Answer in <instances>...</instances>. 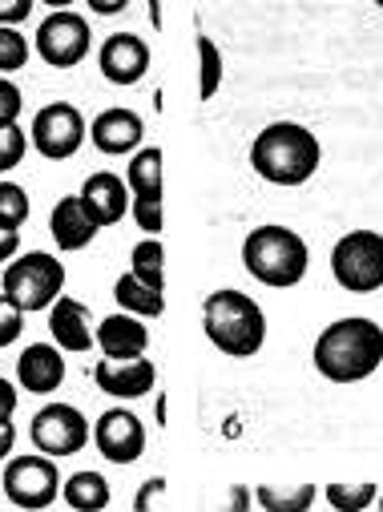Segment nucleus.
<instances>
[{
	"label": "nucleus",
	"instance_id": "obj_1",
	"mask_svg": "<svg viewBox=\"0 0 383 512\" xmlns=\"http://www.w3.org/2000/svg\"><path fill=\"white\" fill-rule=\"evenodd\" d=\"M311 363L331 383H363L383 367V327L367 315H343L319 331Z\"/></svg>",
	"mask_w": 383,
	"mask_h": 512
},
{
	"label": "nucleus",
	"instance_id": "obj_2",
	"mask_svg": "<svg viewBox=\"0 0 383 512\" xmlns=\"http://www.w3.org/2000/svg\"><path fill=\"white\" fill-rule=\"evenodd\" d=\"M323 146L299 121H271L250 142V170L271 186H303L319 174Z\"/></svg>",
	"mask_w": 383,
	"mask_h": 512
},
{
	"label": "nucleus",
	"instance_id": "obj_3",
	"mask_svg": "<svg viewBox=\"0 0 383 512\" xmlns=\"http://www.w3.org/2000/svg\"><path fill=\"white\" fill-rule=\"evenodd\" d=\"M242 267L263 287H275V291L299 287L307 279V267H311L307 238L291 226H279V222L254 226L242 242Z\"/></svg>",
	"mask_w": 383,
	"mask_h": 512
},
{
	"label": "nucleus",
	"instance_id": "obj_4",
	"mask_svg": "<svg viewBox=\"0 0 383 512\" xmlns=\"http://www.w3.org/2000/svg\"><path fill=\"white\" fill-rule=\"evenodd\" d=\"M202 331L226 359H250L267 343V311L246 291L222 287L202 303Z\"/></svg>",
	"mask_w": 383,
	"mask_h": 512
},
{
	"label": "nucleus",
	"instance_id": "obj_5",
	"mask_svg": "<svg viewBox=\"0 0 383 512\" xmlns=\"http://www.w3.org/2000/svg\"><path fill=\"white\" fill-rule=\"evenodd\" d=\"M0 295H5L21 315L49 311L65 295V263L49 250H25L13 259L0 279Z\"/></svg>",
	"mask_w": 383,
	"mask_h": 512
},
{
	"label": "nucleus",
	"instance_id": "obj_6",
	"mask_svg": "<svg viewBox=\"0 0 383 512\" xmlns=\"http://www.w3.org/2000/svg\"><path fill=\"white\" fill-rule=\"evenodd\" d=\"M331 275L351 295H375L383 287V234L347 230L331 246Z\"/></svg>",
	"mask_w": 383,
	"mask_h": 512
},
{
	"label": "nucleus",
	"instance_id": "obj_7",
	"mask_svg": "<svg viewBox=\"0 0 383 512\" xmlns=\"http://www.w3.org/2000/svg\"><path fill=\"white\" fill-rule=\"evenodd\" d=\"M33 49H37V57H41L49 69H77V65L89 57V49H93V29H89V21H85L77 9H61V5H57V9L37 25Z\"/></svg>",
	"mask_w": 383,
	"mask_h": 512
},
{
	"label": "nucleus",
	"instance_id": "obj_8",
	"mask_svg": "<svg viewBox=\"0 0 383 512\" xmlns=\"http://www.w3.org/2000/svg\"><path fill=\"white\" fill-rule=\"evenodd\" d=\"M89 138V121L85 113L73 105V101H49L37 109L33 117V130H29V142L41 158L49 162H65L73 158Z\"/></svg>",
	"mask_w": 383,
	"mask_h": 512
},
{
	"label": "nucleus",
	"instance_id": "obj_9",
	"mask_svg": "<svg viewBox=\"0 0 383 512\" xmlns=\"http://www.w3.org/2000/svg\"><path fill=\"white\" fill-rule=\"evenodd\" d=\"M0 484H5V496L25 508V512H41L49 508L57 496H61V472H57V460L33 452V456H13L0 472Z\"/></svg>",
	"mask_w": 383,
	"mask_h": 512
},
{
	"label": "nucleus",
	"instance_id": "obj_10",
	"mask_svg": "<svg viewBox=\"0 0 383 512\" xmlns=\"http://www.w3.org/2000/svg\"><path fill=\"white\" fill-rule=\"evenodd\" d=\"M29 440L41 456L65 460V456H77L93 440V424L73 404H45L29 424Z\"/></svg>",
	"mask_w": 383,
	"mask_h": 512
},
{
	"label": "nucleus",
	"instance_id": "obj_11",
	"mask_svg": "<svg viewBox=\"0 0 383 512\" xmlns=\"http://www.w3.org/2000/svg\"><path fill=\"white\" fill-rule=\"evenodd\" d=\"M93 444L109 464H138L146 452V424L130 408H109L93 424Z\"/></svg>",
	"mask_w": 383,
	"mask_h": 512
},
{
	"label": "nucleus",
	"instance_id": "obj_12",
	"mask_svg": "<svg viewBox=\"0 0 383 512\" xmlns=\"http://www.w3.org/2000/svg\"><path fill=\"white\" fill-rule=\"evenodd\" d=\"M89 142L109 154V158H130L142 150L146 142V121L125 109V105H113V109H101L93 121H89Z\"/></svg>",
	"mask_w": 383,
	"mask_h": 512
},
{
	"label": "nucleus",
	"instance_id": "obj_13",
	"mask_svg": "<svg viewBox=\"0 0 383 512\" xmlns=\"http://www.w3.org/2000/svg\"><path fill=\"white\" fill-rule=\"evenodd\" d=\"M97 69L109 85H138L150 73V45L138 33H113L97 49Z\"/></svg>",
	"mask_w": 383,
	"mask_h": 512
},
{
	"label": "nucleus",
	"instance_id": "obj_14",
	"mask_svg": "<svg viewBox=\"0 0 383 512\" xmlns=\"http://www.w3.org/2000/svg\"><path fill=\"white\" fill-rule=\"evenodd\" d=\"M77 202H81V210L89 214V222H93L97 230H105V226H117V222L125 218V210H130V186H125L121 174L101 170V174H89V178H85Z\"/></svg>",
	"mask_w": 383,
	"mask_h": 512
},
{
	"label": "nucleus",
	"instance_id": "obj_15",
	"mask_svg": "<svg viewBox=\"0 0 383 512\" xmlns=\"http://www.w3.org/2000/svg\"><path fill=\"white\" fill-rule=\"evenodd\" d=\"M93 343L101 347L105 363H134V359H146L150 327L134 315H105L93 331Z\"/></svg>",
	"mask_w": 383,
	"mask_h": 512
},
{
	"label": "nucleus",
	"instance_id": "obj_16",
	"mask_svg": "<svg viewBox=\"0 0 383 512\" xmlns=\"http://www.w3.org/2000/svg\"><path fill=\"white\" fill-rule=\"evenodd\" d=\"M17 379L33 396H53L65 383V351L53 343H33L17 359Z\"/></svg>",
	"mask_w": 383,
	"mask_h": 512
},
{
	"label": "nucleus",
	"instance_id": "obj_17",
	"mask_svg": "<svg viewBox=\"0 0 383 512\" xmlns=\"http://www.w3.org/2000/svg\"><path fill=\"white\" fill-rule=\"evenodd\" d=\"M97 379V388L113 400H142L154 392V383H158V367L150 359H134V363H97L93 371Z\"/></svg>",
	"mask_w": 383,
	"mask_h": 512
},
{
	"label": "nucleus",
	"instance_id": "obj_18",
	"mask_svg": "<svg viewBox=\"0 0 383 512\" xmlns=\"http://www.w3.org/2000/svg\"><path fill=\"white\" fill-rule=\"evenodd\" d=\"M49 335H53V347H61V351H89L93 347L89 307L81 299H73V295H61L49 307Z\"/></svg>",
	"mask_w": 383,
	"mask_h": 512
},
{
	"label": "nucleus",
	"instance_id": "obj_19",
	"mask_svg": "<svg viewBox=\"0 0 383 512\" xmlns=\"http://www.w3.org/2000/svg\"><path fill=\"white\" fill-rule=\"evenodd\" d=\"M49 234H53L57 250H65V254L85 250V246L97 238V226H93V222H89V214L81 210L77 194L61 198V202L53 206V214H49Z\"/></svg>",
	"mask_w": 383,
	"mask_h": 512
},
{
	"label": "nucleus",
	"instance_id": "obj_20",
	"mask_svg": "<svg viewBox=\"0 0 383 512\" xmlns=\"http://www.w3.org/2000/svg\"><path fill=\"white\" fill-rule=\"evenodd\" d=\"M125 186H130L134 202H162V150L158 146H142L130 158V174H125Z\"/></svg>",
	"mask_w": 383,
	"mask_h": 512
},
{
	"label": "nucleus",
	"instance_id": "obj_21",
	"mask_svg": "<svg viewBox=\"0 0 383 512\" xmlns=\"http://www.w3.org/2000/svg\"><path fill=\"white\" fill-rule=\"evenodd\" d=\"M61 496H65V504H69L73 512H101V508H109V500H113L109 480H105L101 472H89V468L65 476Z\"/></svg>",
	"mask_w": 383,
	"mask_h": 512
},
{
	"label": "nucleus",
	"instance_id": "obj_22",
	"mask_svg": "<svg viewBox=\"0 0 383 512\" xmlns=\"http://www.w3.org/2000/svg\"><path fill=\"white\" fill-rule=\"evenodd\" d=\"M254 492V504H259L263 512H311L315 500H319V484L303 480V484H259V488H250Z\"/></svg>",
	"mask_w": 383,
	"mask_h": 512
},
{
	"label": "nucleus",
	"instance_id": "obj_23",
	"mask_svg": "<svg viewBox=\"0 0 383 512\" xmlns=\"http://www.w3.org/2000/svg\"><path fill=\"white\" fill-rule=\"evenodd\" d=\"M113 303L121 307V315H134V319H158L166 311V295H154L150 287H142L130 271H125L117 283H113Z\"/></svg>",
	"mask_w": 383,
	"mask_h": 512
},
{
	"label": "nucleus",
	"instance_id": "obj_24",
	"mask_svg": "<svg viewBox=\"0 0 383 512\" xmlns=\"http://www.w3.org/2000/svg\"><path fill=\"white\" fill-rule=\"evenodd\" d=\"M130 275H134L142 287H150L154 295H166V250H162L158 238H142V242L134 246V254H130Z\"/></svg>",
	"mask_w": 383,
	"mask_h": 512
},
{
	"label": "nucleus",
	"instance_id": "obj_25",
	"mask_svg": "<svg viewBox=\"0 0 383 512\" xmlns=\"http://www.w3.org/2000/svg\"><path fill=\"white\" fill-rule=\"evenodd\" d=\"M323 496L335 512H367L379 500V484L375 480H331L323 484Z\"/></svg>",
	"mask_w": 383,
	"mask_h": 512
},
{
	"label": "nucleus",
	"instance_id": "obj_26",
	"mask_svg": "<svg viewBox=\"0 0 383 512\" xmlns=\"http://www.w3.org/2000/svg\"><path fill=\"white\" fill-rule=\"evenodd\" d=\"M194 49H198V97H202V101H214L218 89H222V77H226L222 49H218L206 33L194 37Z\"/></svg>",
	"mask_w": 383,
	"mask_h": 512
},
{
	"label": "nucleus",
	"instance_id": "obj_27",
	"mask_svg": "<svg viewBox=\"0 0 383 512\" xmlns=\"http://www.w3.org/2000/svg\"><path fill=\"white\" fill-rule=\"evenodd\" d=\"M29 210H33V202H29L25 186L0 178V230L21 234V226L29 222Z\"/></svg>",
	"mask_w": 383,
	"mask_h": 512
},
{
	"label": "nucleus",
	"instance_id": "obj_28",
	"mask_svg": "<svg viewBox=\"0 0 383 512\" xmlns=\"http://www.w3.org/2000/svg\"><path fill=\"white\" fill-rule=\"evenodd\" d=\"M29 65V37L21 29H0V77Z\"/></svg>",
	"mask_w": 383,
	"mask_h": 512
},
{
	"label": "nucleus",
	"instance_id": "obj_29",
	"mask_svg": "<svg viewBox=\"0 0 383 512\" xmlns=\"http://www.w3.org/2000/svg\"><path fill=\"white\" fill-rule=\"evenodd\" d=\"M25 150H29V134L21 125H0V174H9L25 162Z\"/></svg>",
	"mask_w": 383,
	"mask_h": 512
},
{
	"label": "nucleus",
	"instance_id": "obj_30",
	"mask_svg": "<svg viewBox=\"0 0 383 512\" xmlns=\"http://www.w3.org/2000/svg\"><path fill=\"white\" fill-rule=\"evenodd\" d=\"M25 335V315L0 295V347H13Z\"/></svg>",
	"mask_w": 383,
	"mask_h": 512
},
{
	"label": "nucleus",
	"instance_id": "obj_31",
	"mask_svg": "<svg viewBox=\"0 0 383 512\" xmlns=\"http://www.w3.org/2000/svg\"><path fill=\"white\" fill-rule=\"evenodd\" d=\"M130 214H134V222H138V226L146 230V238L162 234V226H166L162 202H134V198H130Z\"/></svg>",
	"mask_w": 383,
	"mask_h": 512
},
{
	"label": "nucleus",
	"instance_id": "obj_32",
	"mask_svg": "<svg viewBox=\"0 0 383 512\" xmlns=\"http://www.w3.org/2000/svg\"><path fill=\"white\" fill-rule=\"evenodd\" d=\"M21 109H25V97H21V89H17L9 77H0V125H17Z\"/></svg>",
	"mask_w": 383,
	"mask_h": 512
},
{
	"label": "nucleus",
	"instance_id": "obj_33",
	"mask_svg": "<svg viewBox=\"0 0 383 512\" xmlns=\"http://www.w3.org/2000/svg\"><path fill=\"white\" fill-rule=\"evenodd\" d=\"M33 17V0H0V29H17Z\"/></svg>",
	"mask_w": 383,
	"mask_h": 512
},
{
	"label": "nucleus",
	"instance_id": "obj_34",
	"mask_svg": "<svg viewBox=\"0 0 383 512\" xmlns=\"http://www.w3.org/2000/svg\"><path fill=\"white\" fill-rule=\"evenodd\" d=\"M158 496H166V476H150V480L134 492V512H150Z\"/></svg>",
	"mask_w": 383,
	"mask_h": 512
},
{
	"label": "nucleus",
	"instance_id": "obj_35",
	"mask_svg": "<svg viewBox=\"0 0 383 512\" xmlns=\"http://www.w3.org/2000/svg\"><path fill=\"white\" fill-rule=\"evenodd\" d=\"M250 504H254V492L246 484H230L222 504H218V512H250Z\"/></svg>",
	"mask_w": 383,
	"mask_h": 512
},
{
	"label": "nucleus",
	"instance_id": "obj_36",
	"mask_svg": "<svg viewBox=\"0 0 383 512\" xmlns=\"http://www.w3.org/2000/svg\"><path fill=\"white\" fill-rule=\"evenodd\" d=\"M17 400H21V392H17V383H13V379H5V375H0V424H13Z\"/></svg>",
	"mask_w": 383,
	"mask_h": 512
},
{
	"label": "nucleus",
	"instance_id": "obj_37",
	"mask_svg": "<svg viewBox=\"0 0 383 512\" xmlns=\"http://www.w3.org/2000/svg\"><path fill=\"white\" fill-rule=\"evenodd\" d=\"M13 259H21V234L0 230V267H9Z\"/></svg>",
	"mask_w": 383,
	"mask_h": 512
},
{
	"label": "nucleus",
	"instance_id": "obj_38",
	"mask_svg": "<svg viewBox=\"0 0 383 512\" xmlns=\"http://www.w3.org/2000/svg\"><path fill=\"white\" fill-rule=\"evenodd\" d=\"M13 444H17V428L13 424H0V460L13 456Z\"/></svg>",
	"mask_w": 383,
	"mask_h": 512
},
{
	"label": "nucleus",
	"instance_id": "obj_39",
	"mask_svg": "<svg viewBox=\"0 0 383 512\" xmlns=\"http://www.w3.org/2000/svg\"><path fill=\"white\" fill-rule=\"evenodd\" d=\"M89 9H93L97 17H113V13H121L125 5H121V0H89Z\"/></svg>",
	"mask_w": 383,
	"mask_h": 512
},
{
	"label": "nucleus",
	"instance_id": "obj_40",
	"mask_svg": "<svg viewBox=\"0 0 383 512\" xmlns=\"http://www.w3.org/2000/svg\"><path fill=\"white\" fill-rule=\"evenodd\" d=\"M375 504H379V512H383V484H379V500H375Z\"/></svg>",
	"mask_w": 383,
	"mask_h": 512
}]
</instances>
